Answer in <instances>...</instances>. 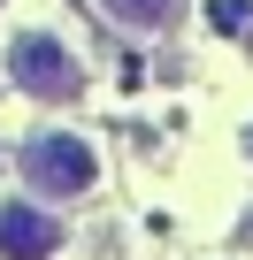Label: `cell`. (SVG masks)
<instances>
[{
	"instance_id": "6da1fadb",
	"label": "cell",
	"mask_w": 253,
	"mask_h": 260,
	"mask_svg": "<svg viewBox=\"0 0 253 260\" xmlns=\"http://www.w3.org/2000/svg\"><path fill=\"white\" fill-rule=\"evenodd\" d=\"M23 176H31V191L39 199H77V191H92V146L85 138H69V130H46V138H31V153H23Z\"/></svg>"
},
{
	"instance_id": "7a4b0ae2",
	"label": "cell",
	"mask_w": 253,
	"mask_h": 260,
	"mask_svg": "<svg viewBox=\"0 0 253 260\" xmlns=\"http://www.w3.org/2000/svg\"><path fill=\"white\" fill-rule=\"evenodd\" d=\"M8 69H16V84L31 92V100H46V107H69L77 100V61H69V46L62 39H46V31H23L16 39V54H8Z\"/></svg>"
},
{
	"instance_id": "3957f363",
	"label": "cell",
	"mask_w": 253,
	"mask_h": 260,
	"mask_svg": "<svg viewBox=\"0 0 253 260\" xmlns=\"http://www.w3.org/2000/svg\"><path fill=\"white\" fill-rule=\"evenodd\" d=\"M62 222L39 207H0V260H54Z\"/></svg>"
},
{
	"instance_id": "277c9868",
	"label": "cell",
	"mask_w": 253,
	"mask_h": 260,
	"mask_svg": "<svg viewBox=\"0 0 253 260\" xmlns=\"http://www.w3.org/2000/svg\"><path fill=\"white\" fill-rule=\"evenodd\" d=\"M100 8H107L115 23H131V31H154V23L177 16V0H100Z\"/></svg>"
},
{
	"instance_id": "5b68a950",
	"label": "cell",
	"mask_w": 253,
	"mask_h": 260,
	"mask_svg": "<svg viewBox=\"0 0 253 260\" xmlns=\"http://www.w3.org/2000/svg\"><path fill=\"white\" fill-rule=\"evenodd\" d=\"M215 23H222V31H253V8H238V0H222V8H215Z\"/></svg>"
},
{
	"instance_id": "8992f818",
	"label": "cell",
	"mask_w": 253,
	"mask_h": 260,
	"mask_svg": "<svg viewBox=\"0 0 253 260\" xmlns=\"http://www.w3.org/2000/svg\"><path fill=\"white\" fill-rule=\"evenodd\" d=\"M245 146H253V130H245Z\"/></svg>"
}]
</instances>
